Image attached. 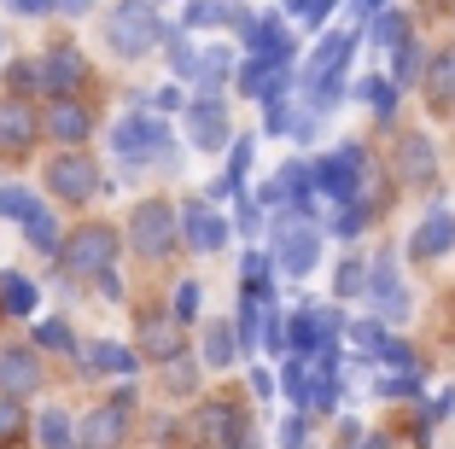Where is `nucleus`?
<instances>
[{
    "label": "nucleus",
    "mask_w": 455,
    "mask_h": 449,
    "mask_svg": "<svg viewBox=\"0 0 455 449\" xmlns=\"http://www.w3.org/2000/svg\"><path fill=\"white\" fill-rule=\"evenodd\" d=\"M175 234H181V216L164 204V198H147V204H134V222H129V239L140 257H170Z\"/></svg>",
    "instance_id": "nucleus-1"
},
{
    "label": "nucleus",
    "mask_w": 455,
    "mask_h": 449,
    "mask_svg": "<svg viewBox=\"0 0 455 449\" xmlns=\"http://www.w3.org/2000/svg\"><path fill=\"white\" fill-rule=\"evenodd\" d=\"M111 263H117V234H111L106 222H88L65 245V269H70V275H100V280H106Z\"/></svg>",
    "instance_id": "nucleus-2"
},
{
    "label": "nucleus",
    "mask_w": 455,
    "mask_h": 449,
    "mask_svg": "<svg viewBox=\"0 0 455 449\" xmlns=\"http://www.w3.org/2000/svg\"><path fill=\"white\" fill-rule=\"evenodd\" d=\"M164 41V24H158V12H152V6H117V12H111V47H117V53H152V47H158Z\"/></svg>",
    "instance_id": "nucleus-3"
},
{
    "label": "nucleus",
    "mask_w": 455,
    "mask_h": 449,
    "mask_svg": "<svg viewBox=\"0 0 455 449\" xmlns=\"http://www.w3.org/2000/svg\"><path fill=\"white\" fill-rule=\"evenodd\" d=\"M111 146H117V158H134V164H147V158H175L170 129H164L158 117H129V123H117Z\"/></svg>",
    "instance_id": "nucleus-4"
},
{
    "label": "nucleus",
    "mask_w": 455,
    "mask_h": 449,
    "mask_svg": "<svg viewBox=\"0 0 455 449\" xmlns=\"http://www.w3.org/2000/svg\"><path fill=\"white\" fill-rule=\"evenodd\" d=\"M275 263L286 275H309V269L322 263V234L309 222H281L275 228Z\"/></svg>",
    "instance_id": "nucleus-5"
},
{
    "label": "nucleus",
    "mask_w": 455,
    "mask_h": 449,
    "mask_svg": "<svg viewBox=\"0 0 455 449\" xmlns=\"http://www.w3.org/2000/svg\"><path fill=\"white\" fill-rule=\"evenodd\" d=\"M36 140H41V117L18 93H6V100H0V158H24Z\"/></svg>",
    "instance_id": "nucleus-6"
},
{
    "label": "nucleus",
    "mask_w": 455,
    "mask_h": 449,
    "mask_svg": "<svg viewBox=\"0 0 455 449\" xmlns=\"http://www.w3.org/2000/svg\"><path fill=\"white\" fill-rule=\"evenodd\" d=\"M193 432H199V444L204 449H251V432H245V414L240 409H228V403H204L199 409V426H193Z\"/></svg>",
    "instance_id": "nucleus-7"
},
{
    "label": "nucleus",
    "mask_w": 455,
    "mask_h": 449,
    "mask_svg": "<svg viewBox=\"0 0 455 449\" xmlns=\"http://www.w3.org/2000/svg\"><path fill=\"white\" fill-rule=\"evenodd\" d=\"M368 309H379L386 321L409 316V292H403L397 257H374V269H368Z\"/></svg>",
    "instance_id": "nucleus-8"
},
{
    "label": "nucleus",
    "mask_w": 455,
    "mask_h": 449,
    "mask_svg": "<svg viewBox=\"0 0 455 449\" xmlns=\"http://www.w3.org/2000/svg\"><path fill=\"white\" fill-rule=\"evenodd\" d=\"M82 82H88V65H82L76 47H53L41 59V88H53V100H76Z\"/></svg>",
    "instance_id": "nucleus-9"
},
{
    "label": "nucleus",
    "mask_w": 455,
    "mask_h": 449,
    "mask_svg": "<svg viewBox=\"0 0 455 449\" xmlns=\"http://www.w3.org/2000/svg\"><path fill=\"white\" fill-rule=\"evenodd\" d=\"M47 181H53L59 198H70V204H88V198H94V187H100V175H94V164H88V158L65 152V158L47 170Z\"/></svg>",
    "instance_id": "nucleus-10"
},
{
    "label": "nucleus",
    "mask_w": 455,
    "mask_h": 449,
    "mask_svg": "<svg viewBox=\"0 0 455 449\" xmlns=\"http://www.w3.org/2000/svg\"><path fill=\"white\" fill-rule=\"evenodd\" d=\"M309 175H315V187H322V193L350 198V193H356V175H362V146H339L333 158H327L322 170H309Z\"/></svg>",
    "instance_id": "nucleus-11"
},
{
    "label": "nucleus",
    "mask_w": 455,
    "mask_h": 449,
    "mask_svg": "<svg viewBox=\"0 0 455 449\" xmlns=\"http://www.w3.org/2000/svg\"><path fill=\"white\" fill-rule=\"evenodd\" d=\"M41 129L53 134V140L76 146V140H88L94 117H88V106H82V100H53V106H47V117H41Z\"/></svg>",
    "instance_id": "nucleus-12"
},
{
    "label": "nucleus",
    "mask_w": 455,
    "mask_h": 449,
    "mask_svg": "<svg viewBox=\"0 0 455 449\" xmlns=\"http://www.w3.org/2000/svg\"><path fill=\"white\" fill-rule=\"evenodd\" d=\"M188 134L199 152H222L228 146V106H216V100H199V106L188 111Z\"/></svg>",
    "instance_id": "nucleus-13"
},
{
    "label": "nucleus",
    "mask_w": 455,
    "mask_h": 449,
    "mask_svg": "<svg viewBox=\"0 0 455 449\" xmlns=\"http://www.w3.org/2000/svg\"><path fill=\"white\" fill-rule=\"evenodd\" d=\"M450 245H455V216H450V211H432L427 222L409 234V257H415V263H427V257H443Z\"/></svg>",
    "instance_id": "nucleus-14"
},
{
    "label": "nucleus",
    "mask_w": 455,
    "mask_h": 449,
    "mask_svg": "<svg viewBox=\"0 0 455 449\" xmlns=\"http://www.w3.org/2000/svg\"><path fill=\"white\" fill-rule=\"evenodd\" d=\"M123 432H129V409L106 403V409H94L88 421H82V449H117Z\"/></svg>",
    "instance_id": "nucleus-15"
},
{
    "label": "nucleus",
    "mask_w": 455,
    "mask_h": 449,
    "mask_svg": "<svg viewBox=\"0 0 455 449\" xmlns=\"http://www.w3.org/2000/svg\"><path fill=\"white\" fill-rule=\"evenodd\" d=\"M140 350L147 357H181V321L164 316V309H152V316H140Z\"/></svg>",
    "instance_id": "nucleus-16"
},
{
    "label": "nucleus",
    "mask_w": 455,
    "mask_h": 449,
    "mask_svg": "<svg viewBox=\"0 0 455 449\" xmlns=\"http://www.w3.org/2000/svg\"><path fill=\"white\" fill-rule=\"evenodd\" d=\"M181 234H188L199 252H222L228 245V222L211 211V204H188V211H181Z\"/></svg>",
    "instance_id": "nucleus-17"
},
{
    "label": "nucleus",
    "mask_w": 455,
    "mask_h": 449,
    "mask_svg": "<svg viewBox=\"0 0 455 449\" xmlns=\"http://www.w3.org/2000/svg\"><path fill=\"white\" fill-rule=\"evenodd\" d=\"M41 385V362L29 350H0V391L6 397H29Z\"/></svg>",
    "instance_id": "nucleus-18"
},
{
    "label": "nucleus",
    "mask_w": 455,
    "mask_h": 449,
    "mask_svg": "<svg viewBox=\"0 0 455 449\" xmlns=\"http://www.w3.org/2000/svg\"><path fill=\"white\" fill-rule=\"evenodd\" d=\"M432 170H438L432 140H427V134H403V140H397V175H403V181H432Z\"/></svg>",
    "instance_id": "nucleus-19"
},
{
    "label": "nucleus",
    "mask_w": 455,
    "mask_h": 449,
    "mask_svg": "<svg viewBox=\"0 0 455 449\" xmlns=\"http://www.w3.org/2000/svg\"><path fill=\"white\" fill-rule=\"evenodd\" d=\"M240 88L257 93V100H286V88H292V70H286V65H268V59H257V65H245Z\"/></svg>",
    "instance_id": "nucleus-20"
},
{
    "label": "nucleus",
    "mask_w": 455,
    "mask_h": 449,
    "mask_svg": "<svg viewBox=\"0 0 455 449\" xmlns=\"http://www.w3.org/2000/svg\"><path fill=\"white\" fill-rule=\"evenodd\" d=\"M286 344H292L298 357H315L322 344H333V339L322 333V304H304V309H298V321L286 327Z\"/></svg>",
    "instance_id": "nucleus-21"
},
{
    "label": "nucleus",
    "mask_w": 455,
    "mask_h": 449,
    "mask_svg": "<svg viewBox=\"0 0 455 449\" xmlns=\"http://www.w3.org/2000/svg\"><path fill=\"white\" fill-rule=\"evenodd\" d=\"M427 100H432L438 111L455 106V47H443V53L427 65Z\"/></svg>",
    "instance_id": "nucleus-22"
},
{
    "label": "nucleus",
    "mask_w": 455,
    "mask_h": 449,
    "mask_svg": "<svg viewBox=\"0 0 455 449\" xmlns=\"http://www.w3.org/2000/svg\"><path fill=\"white\" fill-rule=\"evenodd\" d=\"M245 36H251V47L268 59V65H286V53H292V36L281 29V18H263V24H245Z\"/></svg>",
    "instance_id": "nucleus-23"
},
{
    "label": "nucleus",
    "mask_w": 455,
    "mask_h": 449,
    "mask_svg": "<svg viewBox=\"0 0 455 449\" xmlns=\"http://www.w3.org/2000/svg\"><path fill=\"white\" fill-rule=\"evenodd\" d=\"M82 362H88V373H134V350H129V344H111V339L88 344Z\"/></svg>",
    "instance_id": "nucleus-24"
},
{
    "label": "nucleus",
    "mask_w": 455,
    "mask_h": 449,
    "mask_svg": "<svg viewBox=\"0 0 455 449\" xmlns=\"http://www.w3.org/2000/svg\"><path fill=\"white\" fill-rule=\"evenodd\" d=\"M345 59H350V36H327L309 53V76H345Z\"/></svg>",
    "instance_id": "nucleus-25"
},
{
    "label": "nucleus",
    "mask_w": 455,
    "mask_h": 449,
    "mask_svg": "<svg viewBox=\"0 0 455 449\" xmlns=\"http://www.w3.org/2000/svg\"><path fill=\"white\" fill-rule=\"evenodd\" d=\"M234 357H240V333L228 327V321H211V327H204V362L228 368Z\"/></svg>",
    "instance_id": "nucleus-26"
},
{
    "label": "nucleus",
    "mask_w": 455,
    "mask_h": 449,
    "mask_svg": "<svg viewBox=\"0 0 455 449\" xmlns=\"http://www.w3.org/2000/svg\"><path fill=\"white\" fill-rule=\"evenodd\" d=\"M234 70V59H228V47H204L199 65H193V82H204V100H211V88Z\"/></svg>",
    "instance_id": "nucleus-27"
},
{
    "label": "nucleus",
    "mask_w": 455,
    "mask_h": 449,
    "mask_svg": "<svg viewBox=\"0 0 455 449\" xmlns=\"http://www.w3.org/2000/svg\"><path fill=\"white\" fill-rule=\"evenodd\" d=\"M0 309H6V316H29V309H36V286H29L24 275H6L0 280Z\"/></svg>",
    "instance_id": "nucleus-28"
},
{
    "label": "nucleus",
    "mask_w": 455,
    "mask_h": 449,
    "mask_svg": "<svg viewBox=\"0 0 455 449\" xmlns=\"http://www.w3.org/2000/svg\"><path fill=\"white\" fill-rule=\"evenodd\" d=\"M0 216L29 222V216H41V204H36V193H24V187H0Z\"/></svg>",
    "instance_id": "nucleus-29"
},
{
    "label": "nucleus",
    "mask_w": 455,
    "mask_h": 449,
    "mask_svg": "<svg viewBox=\"0 0 455 449\" xmlns=\"http://www.w3.org/2000/svg\"><path fill=\"white\" fill-rule=\"evenodd\" d=\"M281 385H286V397H292V403H304V409H309V362L304 357H292L281 368Z\"/></svg>",
    "instance_id": "nucleus-30"
},
{
    "label": "nucleus",
    "mask_w": 455,
    "mask_h": 449,
    "mask_svg": "<svg viewBox=\"0 0 455 449\" xmlns=\"http://www.w3.org/2000/svg\"><path fill=\"white\" fill-rule=\"evenodd\" d=\"M391 53H397V82H420V70H427V53H420L415 41L403 36L397 47H391Z\"/></svg>",
    "instance_id": "nucleus-31"
},
{
    "label": "nucleus",
    "mask_w": 455,
    "mask_h": 449,
    "mask_svg": "<svg viewBox=\"0 0 455 449\" xmlns=\"http://www.w3.org/2000/svg\"><path fill=\"white\" fill-rule=\"evenodd\" d=\"M41 449H70V421L59 409L41 414Z\"/></svg>",
    "instance_id": "nucleus-32"
},
{
    "label": "nucleus",
    "mask_w": 455,
    "mask_h": 449,
    "mask_svg": "<svg viewBox=\"0 0 455 449\" xmlns=\"http://www.w3.org/2000/svg\"><path fill=\"white\" fill-rule=\"evenodd\" d=\"M24 234H29V245H36V252H59V228H53V216H47V211L29 216Z\"/></svg>",
    "instance_id": "nucleus-33"
},
{
    "label": "nucleus",
    "mask_w": 455,
    "mask_h": 449,
    "mask_svg": "<svg viewBox=\"0 0 455 449\" xmlns=\"http://www.w3.org/2000/svg\"><path fill=\"white\" fill-rule=\"evenodd\" d=\"M368 41L397 47V41H403V12H374V18H368Z\"/></svg>",
    "instance_id": "nucleus-34"
},
{
    "label": "nucleus",
    "mask_w": 455,
    "mask_h": 449,
    "mask_svg": "<svg viewBox=\"0 0 455 449\" xmlns=\"http://www.w3.org/2000/svg\"><path fill=\"white\" fill-rule=\"evenodd\" d=\"M356 292H368V269H362L356 257H345V263H339V298H356Z\"/></svg>",
    "instance_id": "nucleus-35"
},
{
    "label": "nucleus",
    "mask_w": 455,
    "mask_h": 449,
    "mask_svg": "<svg viewBox=\"0 0 455 449\" xmlns=\"http://www.w3.org/2000/svg\"><path fill=\"white\" fill-rule=\"evenodd\" d=\"M350 339L362 344V350H368V357H386V333H379V321H356V327H350Z\"/></svg>",
    "instance_id": "nucleus-36"
},
{
    "label": "nucleus",
    "mask_w": 455,
    "mask_h": 449,
    "mask_svg": "<svg viewBox=\"0 0 455 449\" xmlns=\"http://www.w3.org/2000/svg\"><path fill=\"white\" fill-rule=\"evenodd\" d=\"M356 93H362V100H368V106L379 111V117H391V100H397V93H391V88H386V82H379V76H368V82H362Z\"/></svg>",
    "instance_id": "nucleus-37"
},
{
    "label": "nucleus",
    "mask_w": 455,
    "mask_h": 449,
    "mask_svg": "<svg viewBox=\"0 0 455 449\" xmlns=\"http://www.w3.org/2000/svg\"><path fill=\"white\" fill-rule=\"evenodd\" d=\"M12 437H24V409L6 397V403H0V444H12Z\"/></svg>",
    "instance_id": "nucleus-38"
},
{
    "label": "nucleus",
    "mask_w": 455,
    "mask_h": 449,
    "mask_svg": "<svg viewBox=\"0 0 455 449\" xmlns=\"http://www.w3.org/2000/svg\"><path fill=\"white\" fill-rule=\"evenodd\" d=\"M164 380H170V391H193V385H199V368H193V362H170Z\"/></svg>",
    "instance_id": "nucleus-39"
},
{
    "label": "nucleus",
    "mask_w": 455,
    "mask_h": 449,
    "mask_svg": "<svg viewBox=\"0 0 455 449\" xmlns=\"http://www.w3.org/2000/svg\"><path fill=\"white\" fill-rule=\"evenodd\" d=\"M379 391H386V397H415L420 373H391V380H379Z\"/></svg>",
    "instance_id": "nucleus-40"
},
{
    "label": "nucleus",
    "mask_w": 455,
    "mask_h": 449,
    "mask_svg": "<svg viewBox=\"0 0 455 449\" xmlns=\"http://www.w3.org/2000/svg\"><path fill=\"white\" fill-rule=\"evenodd\" d=\"M292 18H304V24H327V18H333V6H327V0H298Z\"/></svg>",
    "instance_id": "nucleus-41"
},
{
    "label": "nucleus",
    "mask_w": 455,
    "mask_h": 449,
    "mask_svg": "<svg viewBox=\"0 0 455 449\" xmlns=\"http://www.w3.org/2000/svg\"><path fill=\"white\" fill-rule=\"evenodd\" d=\"M12 88H18V93L41 88V65H36V59H24V65H12Z\"/></svg>",
    "instance_id": "nucleus-42"
},
{
    "label": "nucleus",
    "mask_w": 455,
    "mask_h": 449,
    "mask_svg": "<svg viewBox=\"0 0 455 449\" xmlns=\"http://www.w3.org/2000/svg\"><path fill=\"white\" fill-rule=\"evenodd\" d=\"M36 339L47 344V350H65V344H70V327H65V321H41V333H36Z\"/></svg>",
    "instance_id": "nucleus-43"
},
{
    "label": "nucleus",
    "mask_w": 455,
    "mask_h": 449,
    "mask_svg": "<svg viewBox=\"0 0 455 449\" xmlns=\"http://www.w3.org/2000/svg\"><path fill=\"white\" fill-rule=\"evenodd\" d=\"M193 309H199V286H193V280H188V286L175 292V309H170V316H175V321H188Z\"/></svg>",
    "instance_id": "nucleus-44"
},
{
    "label": "nucleus",
    "mask_w": 455,
    "mask_h": 449,
    "mask_svg": "<svg viewBox=\"0 0 455 449\" xmlns=\"http://www.w3.org/2000/svg\"><path fill=\"white\" fill-rule=\"evenodd\" d=\"M281 444L286 449H304V421H298V414H292V421H281Z\"/></svg>",
    "instance_id": "nucleus-45"
},
{
    "label": "nucleus",
    "mask_w": 455,
    "mask_h": 449,
    "mask_svg": "<svg viewBox=\"0 0 455 449\" xmlns=\"http://www.w3.org/2000/svg\"><path fill=\"white\" fill-rule=\"evenodd\" d=\"M240 228H245V234H257V228H263V216H257V204H240Z\"/></svg>",
    "instance_id": "nucleus-46"
},
{
    "label": "nucleus",
    "mask_w": 455,
    "mask_h": 449,
    "mask_svg": "<svg viewBox=\"0 0 455 449\" xmlns=\"http://www.w3.org/2000/svg\"><path fill=\"white\" fill-rule=\"evenodd\" d=\"M333 228H339V234H356V228H362V211H339Z\"/></svg>",
    "instance_id": "nucleus-47"
},
{
    "label": "nucleus",
    "mask_w": 455,
    "mask_h": 449,
    "mask_svg": "<svg viewBox=\"0 0 455 449\" xmlns=\"http://www.w3.org/2000/svg\"><path fill=\"white\" fill-rule=\"evenodd\" d=\"M345 449H379V444H356V437H350V444H345Z\"/></svg>",
    "instance_id": "nucleus-48"
}]
</instances>
